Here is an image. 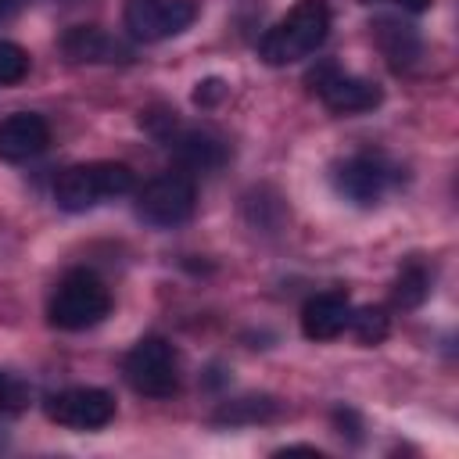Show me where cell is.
I'll list each match as a JSON object with an SVG mask.
<instances>
[{
    "label": "cell",
    "mask_w": 459,
    "mask_h": 459,
    "mask_svg": "<svg viewBox=\"0 0 459 459\" xmlns=\"http://www.w3.org/2000/svg\"><path fill=\"white\" fill-rule=\"evenodd\" d=\"M330 36V7L326 0H298L287 18H280L258 43V57L265 65H294L312 57Z\"/></svg>",
    "instance_id": "cell-1"
},
{
    "label": "cell",
    "mask_w": 459,
    "mask_h": 459,
    "mask_svg": "<svg viewBox=\"0 0 459 459\" xmlns=\"http://www.w3.org/2000/svg\"><path fill=\"white\" fill-rule=\"evenodd\" d=\"M108 312H111V290L90 269H68L47 301L50 326L68 330V333L97 326L100 319H108Z\"/></svg>",
    "instance_id": "cell-2"
},
{
    "label": "cell",
    "mask_w": 459,
    "mask_h": 459,
    "mask_svg": "<svg viewBox=\"0 0 459 459\" xmlns=\"http://www.w3.org/2000/svg\"><path fill=\"white\" fill-rule=\"evenodd\" d=\"M136 186V176L122 161H86L72 165L54 179V201L65 212H90L100 201L122 197Z\"/></svg>",
    "instance_id": "cell-3"
},
{
    "label": "cell",
    "mask_w": 459,
    "mask_h": 459,
    "mask_svg": "<svg viewBox=\"0 0 459 459\" xmlns=\"http://www.w3.org/2000/svg\"><path fill=\"white\" fill-rule=\"evenodd\" d=\"M122 373L143 398H172L179 391V355L165 337H140L129 348Z\"/></svg>",
    "instance_id": "cell-4"
},
{
    "label": "cell",
    "mask_w": 459,
    "mask_h": 459,
    "mask_svg": "<svg viewBox=\"0 0 459 459\" xmlns=\"http://www.w3.org/2000/svg\"><path fill=\"white\" fill-rule=\"evenodd\" d=\"M197 204V186L186 172H161L151 183H143V190L136 194V215L151 226H179L194 215Z\"/></svg>",
    "instance_id": "cell-5"
},
{
    "label": "cell",
    "mask_w": 459,
    "mask_h": 459,
    "mask_svg": "<svg viewBox=\"0 0 459 459\" xmlns=\"http://www.w3.org/2000/svg\"><path fill=\"white\" fill-rule=\"evenodd\" d=\"M308 86L312 93L333 111V115H359V111H373L384 100V90L373 79L362 75H348L341 72L333 61H323L319 68L308 72Z\"/></svg>",
    "instance_id": "cell-6"
},
{
    "label": "cell",
    "mask_w": 459,
    "mask_h": 459,
    "mask_svg": "<svg viewBox=\"0 0 459 459\" xmlns=\"http://www.w3.org/2000/svg\"><path fill=\"white\" fill-rule=\"evenodd\" d=\"M43 412L47 420L72 430H100L115 420V398L104 387H65L47 394Z\"/></svg>",
    "instance_id": "cell-7"
},
{
    "label": "cell",
    "mask_w": 459,
    "mask_h": 459,
    "mask_svg": "<svg viewBox=\"0 0 459 459\" xmlns=\"http://www.w3.org/2000/svg\"><path fill=\"white\" fill-rule=\"evenodd\" d=\"M126 29L140 43H158L169 36H179L197 18V7L190 0H126Z\"/></svg>",
    "instance_id": "cell-8"
},
{
    "label": "cell",
    "mask_w": 459,
    "mask_h": 459,
    "mask_svg": "<svg viewBox=\"0 0 459 459\" xmlns=\"http://www.w3.org/2000/svg\"><path fill=\"white\" fill-rule=\"evenodd\" d=\"M398 169L387 165V158L380 154H351L344 158L337 169H333V186L341 197H348L351 204H362V208H373L391 186H394V176Z\"/></svg>",
    "instance_id": "cell-9"
},
{
    "label": "cell",
    "mask_w": 459,
    "mask_h": 459,
    "mask_svg": "<svg viewBox=\"0 0 459 459\" xmlns=\"http://www.w3.org/2000/svg\"><path fill=\"white\" fill-rule=\"evenodd\" d=\"M61 54L75 65H129L133 47L100 25H72L61 36Z\"/></svg>",
    "instance_id": "cell-10"
},
{
    "label": "cell",
    "mask_w": 459,
    "mask_h": 459,
    "mask_svg": "<svg viewBox=\"0 0 459 459\" xmlns=\"http://www.w3.org/2000/svg\"><path fill=\"white\" fill-rule=\"evenodd\" d=\"M50 143V126L43 115L36 111H14L7 118H0V161H29L36 154H43Z\"/></svg>",
    "instance_id": "cell-11"
},
{
    "label": "cell",
    "mask_w": 459,
    "mask_h": 459,
    "mask_svg": "<svg viewBox=\"0 0 459 459\" xmlns=\"http://www.w3.org/2000/svg\"><path fill=\"white\" fill-rule=\"evenodd\" d=\"M351 323V301L344 290H323L301 308V333L308 341H333Z\"/></svg>",
    "instance_id": "cell-12"
},
{
    "label": "cell",
    "mask_w": 459,
    "mask_h": 459,
    "mask_svg": "<svg viewBox=\"0 0 459 459\" xmlns=\"http://www.w3.org/2000/svg\"><path fill=\"white\" fill-rule=\"evenodd\" d=\"M165 143L172 147L176 161L186 172H215V169H222V161L230 154L222 136H215L212 129H197V126L194 129H172Z\"/></svg>",
    "instance_id": "cell-13"
},
{
    "label": "cell",
    "mask_w": 459,
    "mask_h": 459,
    "mask_svg": "<svg viewBox=\"0 0 459 459\" xmlns=\"http://www.w3.org/2000/svg\"><path fill=\"white\" fill-rule=\"evenodd\" d=\"M373 36H377V43H380V50H384V57H387V65L394 72L412 68L420 61V54H423L420 32L412 25H402L398 18H380L373 25Z\"/></svg>",
    "instance_id": "cell-14"
},
{
    "label": "cell",
    "mask_w": 459,
    "mask_h": 459,
    "mask_svg": "<svg viewBox=\"0 0 459 459\" xmlns=\"http://www.w3.org/2000/svg\"><path fill=\"white\" fill-rule=\"evenodd\" d=\"M276 416H280V402L276 398H269V394H244V398L222 402L212 412V423L215 427H244V423H265V420H276Z\"/></svg>",
    "instance_id": "cell-15"
},
{
    "label": "cell",
    "mask_w": 459,
    "mask_h": 459,
    "mask_svg": "<svg viewBox=\"0 0 459 459\" xmlns=\"http://www.w3.org/2000/svg\"><path fill=\"white\" fill-rule=\"evenodd\" d=\"M430 294V273L420 265V262H409L398 280H394V290H391V301L394 308H420Z\"/></svg>",
    "instance_id": "cell-16"
},
{
    "label": "cell",
    "mask_w": 459,
    "mask_h": 459,
    "mask_svg": "<svg viewBox=\"0 0 459 459\" xmlns=\"http://www.w3.org/2000/svg\"><path fill=\"white\" fill-rule=\"evenodd\" d=\"M348 330L362 341V344H380L391 333V316L384 305H366V308H351V323Z\"/></svg>",
    "instance_id": "cell-17"
},
{
    "label": "cell",
    "mask_w": 459,
    "mask_h": 459,
    "mask_svg": "<svg viewBox=\"0 0 459 459\" xmlns=\"http://www.w3.org/2000/svg\"><path fill=\"white\" fill-rule=\"evenodd\" d=\"M25 75H29V50L11 39H0V86H14Z\"/></svg>",
    "instance_id": "cell-18"
},
{
    "label": "cell",
    "mask_w": 459,
    "mask_h": 459,
    "mask_svg": "<svg viewBox=\"0 0 459 459\" xmlns=\"http://www.w3.org/2000/svg\"><path fill=\"white\" fill-rule=\"evenodd\" d=\"M32 398V387L11 373V369H0V412H22Z\"/></svg>",
    "instance_id": "cell-19"
},
{
    "label": "cell",
    "mask_w": 459,
    "mask_h": 459,
    "mask_svg": "<svg viewBox=\"0 0 459 459\" xmlns=\"http://www.w3.org/2000/svg\"><path fill=\"white\" fill-rule=\"evenodd\" d=\"M226 82L222 79H204V82H197V90H194V100L201 104V108H212V104H219L222 97H226Z\"/></svg>",
    "instance_id": "cell-20"
},
{
    "label": "cell",
    "mask_w": 459,
    "mask_h": 459,
    "mask_svg": "<svg viewBox=\"0 0 459 459\" xmlns=\"http://www.w3.org/2000/svg\"><path fill=\"white\" fill-rule=\"evenodd\" d=\"M366 4H394V7H402V11H409V14H423L434 0H366Z\"/></svg>",
    "instance_id": "cell-21"
},
{
    "label": "cell",
    "mask_w": 459,
    "mask_h": 459,
    "mask_svg": "<svg viewBox=\"0 0 459 459\" xmlns=\"http://www.w3.org/2000/svg\"><path fill=\"white\" fill-rule=\"evenodd\" d=\"M18 4H22V0H0V22H4V18H11V14L18 11Z\"/></svg>",
    "instance_id": "cell-22"
}]
</instances>
